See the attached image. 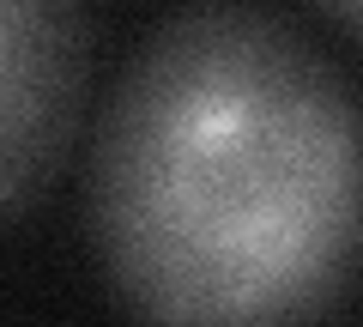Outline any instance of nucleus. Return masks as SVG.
<instances>
[{"mask_svg": "<svg viewBox=\"0 0 363 327\" xmlns=\"http://www.w3.org/2000/svg\"><path fill=\"white\" fill-rule=\"evenodd\" d=\"M309 6H315V13H327L339 31H345V37L363 43V0H309Z\"/></svg>", "mask_w": 363, "mask_h": 327, "instance_id": "nucleus-3", "label": "nucleus"}, {"mask_svg": "<svg viewBox=\"0 0 363 327\" xmlns=\"http://www.w3.org/2000/svg\"><path fill=\"white\" fill-rule=\"evenodd\" d=\"M85 85L79 0H0V200L25 218L61 164Z\"/></svg>", "mask_w": 363, "mask_h": 327, "instance_id": "nucleus-2", "label": "nucleus"}, {"mask_svg": "<svg viewBox=\"0 0 363 327\" xmlns=\"http://www.w3.org/2000/svg\"><path fill=\"white\" fill-rule=\"evenodd\" d=\"M85 224L145 327H315L363 267V104L279 13L194 0L121 67Z\"/></svg>", "mask_w": 363, "mask_h": 327, "instance_id": "nucleus-1", "label": "nucleus"}]
</instances>
